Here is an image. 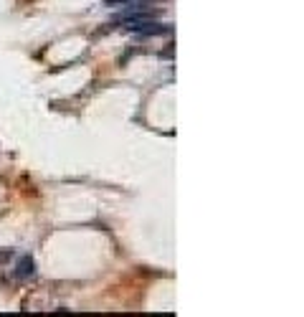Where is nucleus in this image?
Segmentation results:
<instances>
[{
    "label": "nucleus",
    "instance_id": "f257e3e1",
    "mask_svg": "<svg viewBox=\"0 0 304 317\" xmlns=\"http://www.w3.org/2000/svg\"><path fill=\"white\" fill-rule=\"evenodd\" d=\"M132 33H137V36H168V33H173V26H168V23H155V21H149V23H142V26H134V28H129Z\"/></svg>",
    "mask_w": 304,
    "mask_h": 317
},
{
    "label": "nucleus",
    "instance_id": "f03ea898",
    "mask_svg": "<svg viewBox=\"0 0 304 317\" xmlns=\"http://www.w3.org/2000/svg\"><path fill=\"white\" fill-rule=\"evenodd\" d=\"M33 274H36V261H33V256H21V259L16 261L13 277H16V279H31Z\"/></svg>",
    "mask_w": 304,
    "mask_h": 317
},
{
    "label": "nucleus",
    "instance_id": "7ed1b4c3",
    "mask_svg": "<svg viewBox=\"0 0 304 317\" xmlns=\"http://www.w3.org/2000/svg\"><path fill=\"white\" fill-rule=\"evenodd\" d=\"M13 259V249H0V264H8Z\"/></svg>",
    "mask_w": 304,
    "mask_h": 317
},
{
    "label": "nucleus",
    "instance_id": "20e7f679",
    "mask_svg": "<svg viewBox=\"0 0 304 317\" xmlns=\"http://www.w3.org/2000/svg\"><path fill=\"white\" fill-rule=\"evenodd\" d=\"M127 3H132V0H104L107 8H112V6H127Z\"/></svg>",
    "mask_w": 304,
    "mask_h": 317
}]
</instances>
